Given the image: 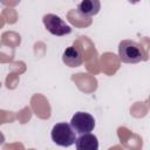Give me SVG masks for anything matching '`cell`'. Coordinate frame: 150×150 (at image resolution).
Wrapping results in <instances>:
<instances>
[{
  "label": "cell",
  "instance_id": "cell-1",
  "mask_svg": "<svg viewBox=\"0 0 150 150\" xmlns=\"http://www.w3.org/2000/svg\"><path fill=\"white\" fill-rule=\"evenodd\" d=\"M118 56L124 63H137L145 60L143 48L132 40H123L118 45Z\"/></svg>",
  "mask_w": 150,
  "mask_h": 150
},
{
  "label": "cell",
  "instance_id": "cell-2",
  "mask_svg": "<svg viewBox=\"0 0 150 150\" xmlns=\"http://www.w3.org/2000/svg\"><path fill=\"white\" fill-rule=\"evenodd\" d=\"M50 136L53 142L60 146H70L76 141L75 131L71 129L70 124L66 122L55 124L52 129Z\"/></svg>",
  "mask_w": 150,
  "mask_h": 150
},
{
  "label": "cell",
  "instance_id": "cell-3",
  "mask_svg": "<svg viewBox=\"0 0 150 150\" xmlns=\"http://www.w3.org/2000/svg\"><path fill=\"white\" fill-rule=\"evenodd\" d=\"M70 127L75 130V132L83 135V134H90V131L95 128V120L94 117L83 111L75 112V115L70 120Z\"/></svg>",
  "mask_w": 150,
  "mask_h": 150
},
{
  "label": "cell",
  "instance_id": "cell-4",
  "mask_svg": "<svg viewBox=\"0 0 150 150\" xmlns=\"http://www.w3.org/2000/svg\"><path fill=\"white\" fill-rule=\"evenodd\" d=\"M43 25L49 33L56 36H63L71 32L70 26H68L60 16L56 14H46L42 18Z\"/></svg>",
  "mask_w": 150,
  "mask_h": 150
},
{
  "label": "cell",
  "instance_id": "cell-5",
  "mask_svg": "<svg viewBox=\"0 0 150 150\" xmlns=\"http://www.w3.org/2000/svg\"><path fill=\"white\" fill-rule=\"evenodd\" d=\"M62 61L66 66L71 67V68L81 66L83 62L82 50L75 46H70V47L66 48L63 54H62Z\"/></svg>",
  "mask_w": 150,
  "mask_h": 150
},
{
  "label": "cell",
  "instance_id": "cell-6",
  "mask_svg": "<svg viewBox=\"0 0 150 150\" xmlns=\"http://www.w3.org/2000/svg\"><path fill=\"white\" fill-rule=\"evenodd\" d=\"M76 150H98L97 137L93 134H83L75 141Z\"/></svg>",
  "mask_w": 150,
  "mask_h": 150
},
{
  "label": "cell",
  "instance_id": "cell-7",
  "mask_svg": "<svg viewBox=\"0 0 150 150\" xmlns=\"http://www.w3.org/2000/svg\"><path fill=\"white\" fill-rule=\"evenodd\" d=\"M101 4L97 0H84L77 5V13L82 16H93L98 13Z\"/></svg>",
  "mask_w": 150,
  "mask_h": 150
}]
</instances>
